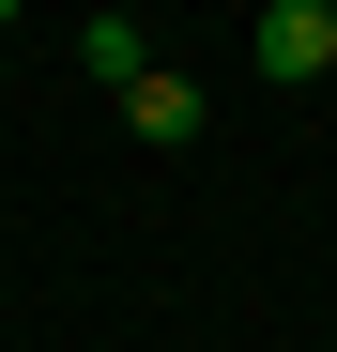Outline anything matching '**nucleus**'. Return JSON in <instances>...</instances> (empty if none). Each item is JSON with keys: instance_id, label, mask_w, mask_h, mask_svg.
I'll return each mask as SVG.
<instances>
[{"instance_id": "4", "label": "nucleus", "mask_w": 337, "mask_h": 352, "mask_svg": "<svg viewBox=\"0 0 337 352\" xmlns=\"http://www.w3.org/2000/svg\"><path fill=\"white\" fill-rule=\"evenodd\" d=\"M16 16H31V0H0V31H16Z\"/></svg>"}, {"instance_id": "5", "label": "nucleus", "mask_w": 337, "mask_h": 352, "mask_svg": "<svg viewBox=\"0 0 337 352\" xmlns=\"http://www.w3.org/2000/svg\"><path fill=\"white\" fill-rule=\"evenodd\" d=\"M322 31H337V0H322Z\"/></svg>"}, {"instance_id": "3", "label": "nucleus", "mask_w": 337, "mask_h": 352, "mask_svg": "<svg viewBox=\"0 0 337 352\" xmlns=\"http://www.w3.org/2000/svg\"><path fill=\"white\" fill-rule=\"evenodd\" d=\"M77 62H92V77H107V92H123V77H153V46H138V31H123V16H92V31H77Z\"/></svg>"}, {"instance_id": "2", "label": "nucleus", "mask_w": 337, "mask_h": 352, "mask_svg": "<svg viewBox=\"0 0 337 352\" xmlns=\"http://www.w3.org/2000/svg\"><path fill=\"white\" fill-rule=\"evenodd\" d=\"M123 123H138L153 153H184V138H199V77H168V62H153V77H123Z\"/></svg>"}, {"instance_id": "1", "label": "nucleus", "mask_w": 337, "mask_h": 352, "mask_svg": "<svg viewBox=\"0 0 337 352\" xmlns=\"http://www.w3.org/2000/svg\"><path fill=\"white\" fill-rule=\"evenodd\" d=\"M322 62H337L322 0H261V77H322Z\"/></svg>"}]
</instances>
